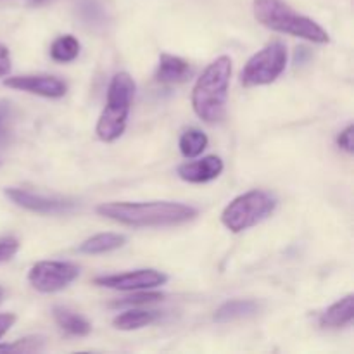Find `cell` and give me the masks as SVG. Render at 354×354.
I'll return each instance as SVG.
<instances>
[{
    "mask_svg": "<svg viewBox=\"0 0 354 354\" xmlns=\"http://www.w3.org/2000/svg\"><path fill=\"white\" fill-rule=\"evenodd\" d=\"M104 218L128 227H175L197 216V209L182 203H106L97 207Z\"/></svg>",
    "mask_w": 354,
    "mask_h": 354,
    "instance_id": "1",
    "label": "cell"
},
{
    "mask_svg": "<svg viewBox=\"0 0 354 354\" xmlns=\"http://www.w3.org/2000/svg\"><path fill=\"white\" fill-rule=\"evenodd\" d=\"M230 78L232 59L228 55L214 59L197 78L192 90V107L206 123H216L225 116Z\"/></svg>",
    "mask_w": 354,
    "mask_h": 354,
    "instance_id": "2",
    "label": "cell"
},
{
    "mask_svg": "<svg viewBox=\"0 0 354 354\" xmlns=\"http://www.w3.org/2000/svg\"><path fill=\"white\" fill-rule=\"evenodd\" d=\"M254 17L268 30L290 37L303 38L313 44H328L327 31L311 17L296 12L286 0H254Z\"/></svg>",
    "mask_w": 354,
    "mask_h": 354,
    "instance_id": "3",
    "label": "cell"
},
{
    "mask_svg": "<svg viewBox=\"0 0 354 354\" xmlns=\"http://www.w3.org/2000/svg\"><path fill=\"white\" fill-rule=\"evenodd\" d=\"M135 97V82L128 73H118L107 88V102L97 121V137L102 142H114L124 133L131 102Z\"/></svg>",
    "mask_w": 354,
    "mask_h": 354,
    "instance_id": "4",
    "label": "cell"
},
{
    "mask_svg": "<svg viewBox=\"0 0 354 354\" xmlns=\"http://www.w3.org/2000/svg\"><path fill=\"white\" fill-rule=\"evenodd\" d=\"M277 199L265 190H251L235 197L221 213V221L234 234L261 223L275 211Z\"/></svg>",
    "mask_w": 354,
    "mask_h": 354,
    "instance_id": "5",
    "label": "cell"
},
{
    "mask_svg": "<svg viewBox=\"0 0 354 354\" xmlns=\"http://www.w3.org/2000/svg\"><path fill=\"white\" fill-rule=\"evenodd\" d=\"M287 66V47L282 41H272L256 52L241 73L244 86H261L275 82Z\"/></svg>",
    "mask_w": 354,
    "mask_h": 354,
    "instance_id": "6",
    "label": "cell"
},
{
    "mask_svg": "<svg viewBox=\"0 0 354 354\" xmlns=\"http://www.w3.org/2000/svg\"><path fill=\"white\" fill-rule=\"evenodd\" d=\"M80 275V268L68 261H40L28 273L31 287L38 292L52 294L71 286Z\"/></svg>",
    "mask_w": 354,
    "mask_h": 354,
    "instance_id": "7",
    "label": "cell"
},
{
    "mask_svg": "<svg viewBox=\"0 0 354 354\" xmlns=\"http://www.w3.org/2000/svg\"><path fill=\"white\" fill-rule=\"evenodd\" d=\"M95 286L106 287V289L113 290H145V289H156L159 286H165L168 282V277L165 273L158 272V270H135V272L127 273H116V275H104L97 277Z\"/></svg>",
    "mask_w": 354,
    "mask_h": 354,
    "instance_id": "8",
    "label": "cell"
},
{
    "mask_svg": "<svg viewBox=\"0 0 354 354\" xmlns=\"http://www.w3.org/2000/svg\"><path fill=\"white\" fill-rule=\"evenodd\" d=\"M6 196L9 197L16 206L40 214L69 213V211H73L76 207V203L71 199L41 196V194H33L30 192V190L23 189H6Z\"/></svg>",
    "mask_w": 354,
    "mask_h": 354,
    "instance_id": "9",
    "label": "cell"
},
{
    "mask_svg": "<svg viewBox=\"0 0 354 354\" xmlns=\"http://www.w3.org/2000/svg\"><path fill=\"white\" fill-rule=\"evenodd\" d=\"M3 85L14 90L35 93V95L47 97V99H61L68 92V85L57 76L50 75H24L10 76L3 82Z\"/></svg>",
    "mask_w": 354,
    "mask_h": 354,
    "instance_id": "10",
    "label": "cell"
},
{
    "mask_svg": "<svg viewBox=\"0 0 354 354\" xmlns=\"http://www.w3.org/2000/svg\"><path fill=\"white\" fill-rule=\"evenodd\" d=\"M221 171H223V161L218 156H206L180 166L178 176L189 183H206L218 178Z\"/></svg>",
    "mask_w": 354,
    "mask_h": 354,
    "instance_id": "11",
    "label": "cell"
},
{
    "mask_svg": "<svg viewBox=\"0 0 354 354\" xmlns=\"http://www.w3.org/2000/svg\"><path fill=\"white\" fill-rule=\"evenodd\" d=\"M192 75V68L189 62L182 57L169 54H161L158 69H156V80L162 85H176L183 83Z\"/></svg>",
    "mask_w": 354,
    "mask_h": 354,
    "instance_id": "12",
    "label": "cell"
},
{
    "mask_svg": "<svg viewBox=\"0 0 354 354\" xmlns=\"http://www.w3.org/2000/svg\"><path fill=\"white\" fill-rule=\"evenodd\" d=\"M259 310H261V304L254 299H232L214 311V322L228 324V322L242 320V318L254 317Z\"/></svg>",
    "mask_w": 354,
    "mask_h": 354,
    "instance_id": "13",
    "label": "cell"
},
{
    "mask_svg": "<svg viewBox=\"0 0 354 354\" xmlns=\"http://www.w3.org/2000/svg\"><path fill=\"white\" fill-rule=\"evenodd\" d=\"M354 317V296L348 294L346 297L339 299L337 303L327 308L324 315L320 317V325L324 328H341L346 327L353 322Z\"/></svg>",
    "mask_w": 354,
    "mask_h": 354,
    "instance_id": "14",
    "label": "cell"
},
{
    "mask_svg": "<svg viewBox=\"0 0 354 354\" xmlns=\"http://www.w3.org/2000/svg\"><path fill=\"white\" fill-rule=\"evenodd\" d=\"M52 315H54L55 324H57L62 330L68 332V334L76 335V337H85V335H88L90 332H92L90 322L86 320L85 317H82L80 313H76V311L69 310V308L55 306Z\"/></svg>",
    "mask_w": 354,
    "mask_h": 354,
    "instance_id": "15",
    "label": "cell"
},
{
    "mask_svg": "<svg viewBox=\"0 0 354 354\" xmlns=\"http://www.w3.org/2000/svg\"><path fill=\"white\" fill-rule=\"evenodd\" d=\"M124 242H127V237L121 234H113V232L97 234L93 237L86 239L80 245V252H83V254H104V252L116 251L121 245H124Z\"/></svg>",
    "mask_w": 354,
    "mask_h": 354,
    "instance_id": "16",
    "label": "cell"
},
{
    "mask_svg": "<svg viewBox=\"0 0 354 354\" xmlns=\"http://www.w3.org/2000/svg\"><path fill=\"white\" fill-rule=\"evenodd\" d=\"M161 313L159 311H149V310H128L124 313L118 315L113 320L114 328L118 330H137V328L147 327V325L154 324L159 320Z\"/></svg>",
    "mask_w": 354,
    "mask_h": 354,
    "instance_id": "17",
    "label": "cell"
},
{
    "mask_svg": "<svg viewBox=\"0 0 354 354\" xmlns=\"http://www.w3.org/2000/svg\"><path fill=\"white\" fill-rule=\"evenodd\" d=\"M207 144H209V140H207V135L204 131L190 128L180 137V152L185 158H197L206 151Z\"/></svg>",
    "mask_w": 354,
    "mask_h": 354,
    "instance_id": "18",
    "label": "cell"
},
{
    "mask_svg": "<svg viewBox=\"0 0 354 354\" xmlns=\"http://www.w3.org/2000/svg\"><path fill=\"white\" fill-rule=\"evenodd\" d=\"M80 41L73 35H62L54 40L50 47V57L57 62H71L78 57Z\"/></svg>",
    "mask_w": 354,
    "mask_h": 354,
    "instance_id": "19",
    "label": "cell"
},
{
    "mask_svg": "<svg viewBox=\"0 0 354 354\" xmlns=\"http://www.w3.org/2000/svg\"><path fill=\"white\" fill-rule=\"evenodd\" d=\"M80 17L85 21V24L88 26H102L106 23L107 16L106 10H104L102 3L99 0H78V6H76Z\"/></svg>",
    "mask_w": 354,
    "mask_h": 354,
    "instance_id": "20",
    "label": "cell"
},
{
    "mask_svg": "<svg viewBox=\"0 0 354 354\" xmlns=\"http://www.w3.org/2000/svg\"><path fill=\"white\" fill-rule=\"evenodd\" d=\"M44 349V339L37 337H24L19 339L14 344H3L0 346V353H19V354H26V353H38Z\"/></svg>",
    "mask_w": 354,
    "mask_h": 354,
    "instance_id": "21",
    "label": "cell"
},
{
    "mask_svg": "<svg viewBox=\"0 0 354 354\" xmlns=\"http://www.w3.org/2000/svg\"><path fill=\"white\" fill-rule=\"evenodd\" d=\"M162 297L165 296L159 292H135V294H131V296L123 297L121 301L113 303V306H116V308L144 306V304H151V303H156V301H161Z\"/></svg>",
    "mask_w": 354,
    "mask_h": 354,
    "instance_id": "22",
    "label": "cell"
},
{
    "mask_svg": "<svg viewBox=\"0 0 354 354\" xmlns=\"http://www.w3.org/2000/svg\"><path fill=\"white\" fill-rule=\"evenodd\" d=\"M17 251H19V241L16 237H12V235L0 237V263L12 259Z\"/></svg>",
    "mask_w": 354,
    "mask_h": 354,
    "instance_id": "23",
    "label": "cell"
},
{
    "mask_svg": "<svg viewBox=\"0 0 354 354\" xmlns=\"http://www.w3.org/2000/svg\"><path fill=\"white\" fill-rule=\"evenodd\" d=\"M337 145L348 154H353L354 152V127L349 124L346 130H342L337 137Z\"/></svg>",
    "mask_w": 354,
    "mask_h": 354,
    "instance_id": "24",
    "label": "cell"
},
{
    "mask_svg": "<svg viewBox=\"0 0 354 354\" xmlns=\"http://www.w3.org/2000/svg\"><path fill=\"white\" fill-rule=\"evenodd\" d=\"M10 71V54L6 45L0 44V76H6Z\"/></svg>",
    "mask_w": 354,
    "mask_h": 354,
    "instance_id": "25",
    "label": "cell"
},
{
    "mask_svg": "<svg viewBox=\"0 0 354 354\" xmlns=\"http://www.w3.org/2000/svg\"><path fill=\"white\" fill-rule=\"evenodd\" d=\"M16 324V315L12 313H2L0 315V339L10 330V327Z\"/></svg>",
    "mask_w": 354,
    "mask_h": 354,
    "instance_id": "26",
    "label": "cell"
},
{
    "mask_svg": "<svg viewBox=\"0 0 354 354\" xmlns=\"http://www.w3.org/2000/svg\"><path fill=\"white\" fill-rule=\"evenodd\" d=\"M30 3H33V6H41V3H45L47 0H28Z\"/></svg>",
    "mask_w": 354,
    "mask_h": 354,
    "instance_id": "27",
    "label": "cell"
},
{
    "mask_svg": "<svg viewBox=\"0 0 354 354\" xmlns=\"http://www.w3.org/2000/svg\"><path fill=\"white\" fill-rule=\"evenodd\" d=\"M3 135V128H2V116H0V137Z\"/></svg>",
    "mask_w": 354,
    "mask_h": 354,
    "instance_id": "28",
    "label": "cell"
},
{
    "mask_svg": "<svg viewBox=\"0 0 354 354\" xmlns=\"http://www.w3.org/2000/svg\"><path fill=\"white\" fill-rule=\"evenodd\" d=\"M3 294H6V292H3V289L0 287V303H2V299H3Z\"/></svg>",
    "mask_w": 354,
    "mask_h": 354,
    "instance_id": "29",
    "label": "cell"
}]
</instances>
